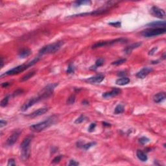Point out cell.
Here are the masks:
<instances>
[{"label":"cell","mask_w":166,"mask_h":166,"mask_svg":"<svg viewBox=\"0 0 166 166\" xmlns=\"http://www.w3.org/2000/svg\"><path fill=\"white\" fill-rule=\"evenodd\" d=\"M3 64H4V61H3V58L1 57V68L3 67Z\"/></svg>","instance_id":"obj_39"},{"label":"cell","mask_w":166,"mask_h":166,"mask_svg":"<svg viewBox=\"0 0 166 166\" xmlns=\"http://www.w3.org/2000/svg\"><path fill=\"white\" fill-rule=\"evenodd\" d=\"M153 70L151 67H144L143 69H141L139 72H138L136 74V77L139 79H144L147 76L149 73L153 72Z\"/></svg>","instance_id":"obj_10"},{"label":"cell","mask_w":166,"mask_h":166,"mask_svg":"<svg viewBox=\"0 0 166 166\" xmlns=\"http://www.w3.org/2000/svg\"><path fill=\"white\" fill-rule=\"evenodd\" d=\"M75 95H71L67 100V104L68 105H72L75 103Z\"/></svg>","instance_id":"obj_26"},{"label":"cell","mask_w":166,"mask_h":166,"mask_svg":"<svg viewBox=\"0 0 166 166\" xmlns=\"http://www.w3.org/2000/svg\"><path fill=\"white\" fill-rule=\"evenodd\" d=\"M149 141H150V139L146 137H142L139 139V142L142 145H145V144H147Z\"/></svg>","instance_id":"obj_28"},{"label":"cell","mask_w":166,"mask_h":166,"mask_svg":"<svg viewBox=\"0 0 166 166\" xmlns=\"http://www.w3.org/2000/svg\"><path fill=\"white\" fill-rule=\"evenodd\" d=\"M39 59L40 58L37 57V58H35L33 61L27 63V64H24L18 66H16V67L11 69V70L7 71L6 73H5L4 74L2 75L1 77H3V75H14L19 74V73H20L22 72H24L25 70L28 69L29 67H31L32 66H33L34 64H35L39 61Z\"/></svg>","instance_id":"obj_1"},{"label":"cell","mask_w":166,"mask_h":166,"mask_svg":"<svg viewBox=\"0 0 166 166\" xmlns=\"http://www.w3.org/2000/svg\"><path fill=\"white\" fill-rule=\"evenodd\" d=\"M109 25H112L113 27H120L121 25V22H111L108 23Z\"/></svg>","instance_id":"obj_31"},{"label":"cell","mask_w":166,"mask_h":166,"mask_svg":"<svg viewBox=\"0 0 166 166\" xmlns=\"http://www.w3.org/2000/svg\"><path fill=\"white\" fill-rule=\"evenodd\" d=\"M124 112V107L121 105H118L115 108L114 113L116 114H121Z\"/></svg>","instance_id":"obj_21"},{"label":"cell","mask_w":166,"mask_h":166,"mask_svg":"<svg viewBox=\"0 0 166 166\" xmlns=\"http://www.w3.org/2000/svg\"><path fill=\"white\" fill-rule=\"evenodd\" d=\"M105 79V77L103 75H97L94 77H90L86 80L87 83L90 84H99Z\"/></svg>","instance_id":"obj_11"},{"label":"cell","mask_w":166,"mask_h":166,"mask_svg":"<svg viewBox=\"0 0 166 166\" xmlns=\"http://www.w3.org/2000/svg\"><path fill=\"white\" fill-rule=\"evenodd\" d=\"M91 3V1H76L75 2V5L76 7H78V6H81V5H84L87 4H90Z\"/></svg>","instance_id":"obj_22"},{"label":"cell","mask_w":166,"mask_h":166,"mask_svg":"<svg viewBox=\"0 0 166 166\" xmlns=\"http://www.w3.org/2000/svg\"><path fill=\"white\" fill-rule=\"evenodd\" d=\"M31 54V51L29 50V49H23L19 53V56L20 58H24L25 57H27L28 56H29Z\"/></svg>","instance_id":"obj_18"},{"label":"cell","mask_w":166,"mask_h":166,"mask_svg":"<svg viewBox=\"0 0 166 166\" xmlns=\"http://www.w3.org/2000/svg\"><path fill=\"white\" fill-rule=\"evenodd\" d=\"M156 50H157V48H156V47H154V48H153L152 50L149 51V55H153L155 54V52H156Z\"/></svg>","instance_id":"obj_36"},{"label":"cell","mask_w":166,"mask_h":166,"mask_svg":"<svg viewBox=\"0 0 166 166\" xmlns=\"http://www.w3.org/2000/svg\"><path fill=\"white\" fill-rule=\"evenodd\" d=\"M166 28H153L152 29H148L142 32L141 34L144 37L149 38V37H153L158 35H161L163 34L166 33Z\"/></svg>","instance_id":"obj_6"},{"label":"cell","mask_w":166,"mask_h":166,"mask_svg":"<svg viewBox=\"0 0 166 166\" xmlns=\"http://www.w3.org/2000/svg\"><path fill=\"white\" fill-rule=\"evenodd\" d=\"M127 42V40L126 38H117L115 40H112L108 41H101L99 42L95 43V44L92 45V49H96V48H99V47H105V46H108V45H111L115 44H118V43H125Z\"/></svg>","instance_id":"obj_5"},{"label":"cell","mask_w":166,"mask_h":166,"mask_svg":"<svg viewBox=\"0 0 166 166\" xmlns=\"http://www.w3.org/2000/svg\"><path fill=\"white\" fill-rule=\"evenodd\" d=\"M35 73H36V72H34V71L31 72H29V73H27V74L25 75L22 78V79H21V81H27V80H28V79H30V78H31L34 75Z\"/></svg>","instance_id":"obj_20"},{"label":"cell","mask_w":166,"mask_h":166,"mask_svg":"<svg viewBox=\"0 0 166 166\" xmlns=\"http://www.w3.org/2000/svg\"><path fill=\"white\" fill-rule=\"evenodd\" d=\"M103 124L104 126H107V127H110V124L107 123H106V122H103Z\"/></svg>","instance_id":"obj_40"},{"label":"cell","mask_w":166,"mask_h":166,"mask_svg":"<svg viewBox=\"0 0 166 166\" xmlns=\"http://www.w3.org/2000/svg\"><path fill=\"white\" fill-rule=\"evenodd\" d=\"M7 121H4V120L1 119V121H0V127H1V128H3V127H5V126L7 125Z\"/></svg>","instance_id":"obj_37"},{"label":"cell","mask_w":166,"mask_h":166,"mask_svg":"<svg viewBox=\"0 0 166 166\" xmlns=\"http://www.w3.org/2000/svg\"><path fill=\"white\" fill-rule=\"evenodd\" d=\"M95 144H96L95 142H90V143H88V144L82 145V147H83L84 149H85V150H88V149H89L90 147L94 146Z\"/></svg>","instance_id":"obj_24"},{"label":"cell","mask_w":166,"mask_h":166,"mask_svg":"<svg viewBox=\"0 0 166 166\" xmlns=\"http://www.w3.org/2000/svg\"><path fill=\"white\" fill-rule=\"evenodd\" d=\"M63 44H64L63 42H57L51 44L45 45L39 51V54L42 55L55 53L61 49Z\"/></svg>","instance_id":"obj_3"},{"label":"cell","mask_w":166,"mask_h":166,"mask_svg":"<svg viewBox=\"0 0 166 166\" xmlns=\"http://www.w3.org/2000/svg\"><path fill=\"white\" fill-rule=\"evenodd\" d=\"M141 45V43L138 42V43H136V44H132L130 46H128V47L125 48V50H124V51L125 53H127V54H129L130 52L132 51V50H134L136 48H138L139 47L140 45Z\"/></svg>","instance_id":"obj_17"},{"label":"cell","mask_w":166,"mask_h":166,"mask_svg":"<svg viewBox=\"0 0 166 166\" xmlns=\"http://www.w3.org/2000/svg\"><path fill=\"white\" fill-rule=\"evenodd\" d=\"M62 158V156L61 155L57 156H56L55 158H54V159L52 160V163H53V164H57V163H58V162L61 161Z\"/></svg>","instance_id":"obj_30"},{"label":"cell","mask_w":166,"mask_h":166,"mask_svg":"<svg viewBox=\"0 0 166 166\" xmlns=\"http://www.w3.org/2000/svg\"><path fill=\"white\" fill-rule=\"evenodd\" d=\"M129 83H130V79H128V77H126L120 78V79H117V80L116 81V84L119 86L126 85V84H128Z\"/></svg>","instance_id":"obj_16"},{"label":"cell","mask_w":166,"mask_h":166,"mask_svg":"<svg viewBox=\"0 0 166 166\" xmlns=\"http://www.w3.org/2000/svg\"><path fill=\"white\" fill-rule=\"evenodd\" d=\"M147 26L153 27V28H166V22L165 21L154 22L148 23Z\"/></svg>","instance_id":"obj_13"},{"label":"cell","mask_w":166,"mask_h":166,"mask_svg":"<svg viewBox=\"0 0 166 166\" xmlns=\"http://www.w3.org/2000/svg\"><path fill=\"white\" fill-rule=\"evenodd\" d=\"M86 119V117L84 115H81V116L78 117L77 119L75 121V124H80L81 123H83V121Z\"/></svg>","instance_id":"obj_27"},{"label":"cell","mask_w":166,"mask_h":166,"mask_svg":"<svg viewBox=\"0 0 166 166\" xmlns=\"http://www.w3.org/2000/svg\"><path fill=\"white\" fill-rule=\"evenodd\" d=\"M166 98V94L164 92H160L157 94L155 95V96L153 97V101L156 103H161L164 100H165Z\"/></svg>","instance_id":"obj_14"},{"label":"cell","mask_w":166,"mask_h":166,"mask_svg":"<svg viewBox=\"0 0 166 166\" xmlns=\"http://www.w3.org/2000/svg\"><path fill=\"white\" fill-rule=\"evenodd\" d=\"M136 156H137L138 158L141 160V162H146L148 158H147V156L146 155L145 153H144L142 150H138L136 151Z\"/></svg>","instance_id":"obj_15"},{"label":"cell","mask_w":166,"mask_h":166,"mask_svg":"<svg viewBox=\"0 0 166 166\" xmlns=\"http://www.w3.org/2000/svg\"><path fill=\"white\" fill-rule=\"evenodd\" d=\"M126 58H121V59H119V60H118V61H115V62H113L112 63V65H115V66H119V65H121V64H124V63L126 62Z\"/></svg>","instance_id":"obj_25"},{"label":"cell","mask_w":166,"mask_h":166,"mask_svg":"<svg viewBox=\"0 0 166 166\" xmlns=\"http://www.w3.org/2000/svg\"><path fill=\"white\" fill-rule=\"evenodd\" d=\"M79 162H76V161H75V160H70V162H69V164H68V166H79Z\"/></svg>","instance_id":"obj_33"},{"label":"cell","mask_w":166,"mask_h":166,"mask_svg":"<svg viewBox=\"0 0 166 166\" xmlns=\"http://www.w3.org/2000/svg\"><path fill=\"white\" fill-rule=\"evenodd\" d=\"M103 64H104V60L102 58H100L97 60L96 62H95V65L94 66H92V67H90V70H96L97 67H100V66H102Z\"/></svg>","instance_id":"obj_19"},{"label":"cell","mask_w":166,"mask_h":166,"mask_svg":"<svg viewBox=\"0 0 166 166\" xmlns=\"http://www.w3.org/2000/svg\"><path fill=\"white\" fill-rule=\"evenodd\" d=\"M16 164L15 162V160L12 158L11 159H9V161H8V164H7V166H16Z\"/></svg>","instance_id":"obj_32"},{"label":"cell","mask_w":166,"mask_h":166,"mask_svg":"<svg viewBox=\"0 0 166 166\" xmlns=\"http://www.w3.org/2000/svg\"><path fill=\"white\" fill-rule=\"evenodd\" d=\"M121 91L120 89L115 88L114 89H112L110 92L103 93V94L102 96L105 99H110L111 97H116L117 95H119L121 94Z\"/></svg>","instance_id":"obj_9"},{"label":"cell","mask_w":166,"mask_h":166,"mask_svg":"<svg viewBox=\"0 0 166 166\" xmlns=\"http://www.w3.org/2000/svg\"><path fill=\"white\" fill-rule=\"evenodd\" d=\"M9 96H6L5 98L1 100V107H5L7 105V104L9 103Z\"/></svg>","instance_id":"obj_23"},{"label":"cell","mask_w":166,"mask_h":166,"mask_svg":"<svg viewBox=\"0 0 166 166\" xmlns=\"http://www.w3.org/2000/svg\"><path fill=\"white\" fill-rule=\"evenodd\" d=\"M74 72H75V67L74 66H73V64H70L69 66H68V67H67V71H66L67 73H68V74H71V73H74Z\"/></svg>","instance_id":"obj_29"},{"label":"cell","mask_w":166,"mask_h":166,"mask_svg":"<svg viewBox=\"0 0 166 166\" xmlns=\"http://www.w3.org/2000/svg\"><path fill=\"white\" fill-rule=\"evenodd\" d=\"M83 103H86V101H83ZM88 102H86V104H85V105H88Z\"/></svg>","instance_id":"obj_41"},{"label":"cell","mask_w":166,"mask_h":166,"mask_svg":"<svg viewBox=\"0 0 166 166\" xmlns=\"http://www.w3.org/2000/svg\"><path fill=\"white\" fill-rule=\"evenodd\" d=\"M151 13L153 16L158 18H164L166 16V12L163 9H161L158 8V7L154 6L151 9Z\"/></svg>","instance_id":"obj_8"},{"label":"cell","mask_w":166,"mask_h":166,"mask_svg":"<svg viewBox=\"0 0 166 166\" xmlns=\"http://www.w3.org/2000/svg\"><path fill=\"white\" fill-rule=\"evenodd\" d=\"M31 137L29 136L23 139L22 143L20 145L21 149V155H22V158L23 160H26L28 159L29 156V147H30V144L31 142Z\"/></svg>","instance_id":"obj_4"},{"label":"cell","mask_w":166,"mask_h":166,"mask_svg":"<svg viewBox=\"0 0 166 166\" xmlns=\"http://www.w3.org/2000/svg\"><path fill=\"white\" fill-rule=\"evenodd\" d=\"M95 127H96V124L95 123H92L90 125V127H89V128H88V131H89L90 133H92V132H93V131L94 130L95 128Z\"/></svg>","instance_id":"obj_34"},{"label":"cell","mask_w":166,"mask_h":166,"mask_svg":"<svg viewBox=\"0 0 166 166\" xmlns=\"http://www.w3.org/2000/svg\"><path fill=\"white\" fill-rule=\"evenodd\" d=\"M48 110V108H39L38 110H35L34 112H33L31 114L27 115V117H29L31 118H34V117H36L40 116H42V115L44 114L45 112H47Z\"/></svg>","instance_id":"obj_12"},{"label":"cell","mask_w":166,"mask_h":166,"mask_svg":"<svg viewBox=\"0 0 166 166\" xmlns=\"http://www.w3.org/2000/svg\"><path fill=\"white\" fill-rule=\"evenodd\" d=\"M20 131L16 130L15 132H14V133L9 136V138L7 139V141H6V144H7L8 146L13 145L14 144L16 143V141L18 140V138L20 136Z\"/></svg>","instance_id":"obj_7"},{"label":"cell","mask_w":166,"mask_h":166,"mask_svg":"<svg viewBox=\"0 0 166 166\" xmlns=\"http://www.w3.org/2000/svg\"><path fill=\"white\" fill-rule=\"evenodd\" d=\"M55 121H56L55 116H51L49 118H47V119H45V121L31 125L30 127V128L34 132L39 133V132H41L46 128H48L49 127L52 125L55 122Z\"/></svg>","instance_id":"obj_2"},{"label":"cell","mask_w":166,"mask_h":166,"mask_svg":"<svg viewBox=\"0 0 166 166\" xmlns=\"http://www.w3.org/2000/svg\"><path fill=\"white\" fill-rule=\"evenodd\" d=\"M23 92V90H20V89H19V90H17L16 91H15V92H14L13 94V96L15 97V96H17V95H19L22 94V93Z\"/></svg>","instance_id":"obj_35"},{"label":"cell","mask_w":166,"mask_h":166,"mask_svg":"<svg viewBox=\"0 0 166 166\" xmlns=\"http://www.w3.org/2000/svg\"><path fill=\"white\" fill-rule=\"evenodd\" d=\"M9 85H10V83H4L1 84V86H2V88H7Z\"/></svg>","instance_id":"obj_38"}]
</instances>
